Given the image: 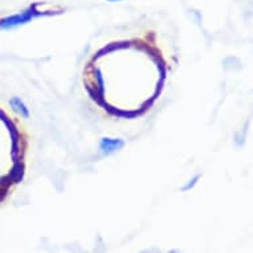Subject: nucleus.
<instances>
[{"mask_svg": "<svg viewBox=\"0 0 253 253\" xmlns=\"http://www.w3.org/2000/svg\"><path fill=\"white\" fill-rule=\"evenodd\" d=\"M110 1H118V0H110Z\"/></svg>", "mask_w": 253, "mask_h": 253, "instance_id": "5", "label": "nucleus"}, {"mask_svg": "<svg viewBox=\"0 0 253 253\" xmlns=\"http://www.w3.org/2000/svg\"><path fill=\"white\" fill-rule=\"evenodd\" d=\"M123 146V142L119 141V139H108L105 138L101 141V150L105 151V153H112V151H116L118 149H121Z\"/></svg>", "mask_w": 253, "mask_h": 253, "instance_id": "2", "label": "nucleus"}, {"mask_svg": "<svg viewBox=\"0 0 253 253\" xmlns=\"http://www.w3.org/2000/svg\"><path fill=\"white\" fill-rule=\"evenodd\" d=\"M11 105H12V108H14L15 112H18L19 114H21L23 117H28V110L25 108V105H24L19 98H14L11 101Z\"/></svg>", "mask_w": 253, "mask_h": 253, "instance_id": "3", "label": "nucleus"}, {"mask_svg": "<svg viewBox=\"0 0 253 253\" xmlns=\"http://www.w3.org/2000/svg\"><path fill=\"white\" fill-rule=\"evenodd\" d=\"M33 16V8H31L29 11H25V12H21V14L14 15V16H10V18H5V19L0 20V28H11V27H15V25H19V24H24L29 21L32 19Z\"/></svg>", "mask_w": 253, "mask_h": 253, "instance_id": "1", "label": "nucleus"}, {"mask_svg": "<svg viewBox=\"0 0 253 253\" xmlns=\"http://www.w3.org/2000/svg\"><path fill=\"white\" fill-rule=\"evenodd\" d=\"M197 179H199V175H197V176H195V179H194V182H193V183H188L187 186H186V187L183 188V190H184V191H187V190H190V188L193 187L194 184H195V182H196Z\"/></svg>", "mask_w": 253, "mask_h": 253, "instance_id": "4", "label": "nucleus"}]
</instances>
